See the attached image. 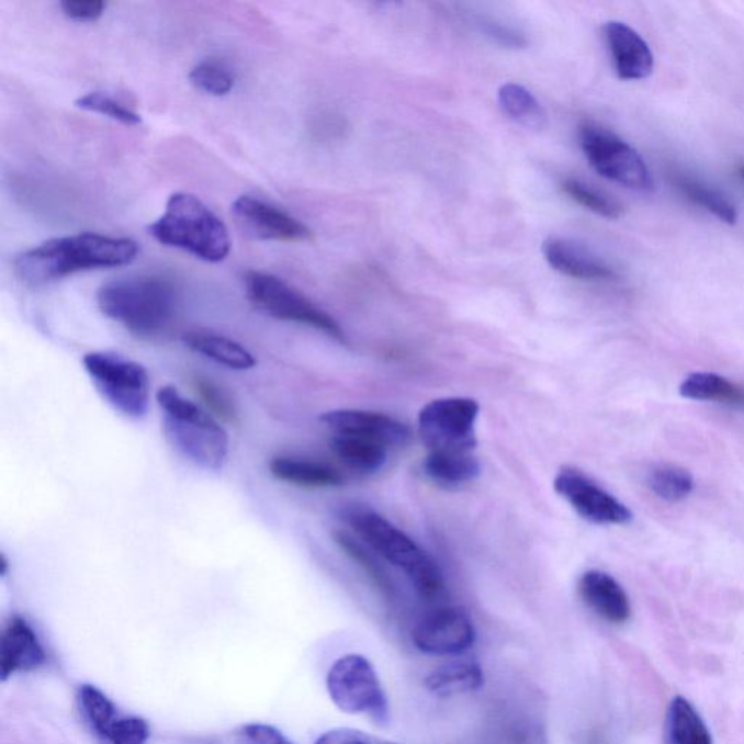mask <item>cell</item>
<instances>
[{
	"label": "cell",
	"mask_w": 744,
	"mask_h": 744,
	"mask_svg": "<svg viewBox=\"0 0 744 744\" xmlns=\"http://www.w3.org/2000/svg\"><path fill=\"white\" fill-rule=\"evenodd\" d=\"M138 245L128 237L98 233L56 237L18 255L13 268L24 284L42 286L80 271L129 266Z\"/></svg>",
	"instance_id": "cell-1"
},
{
	"label": "cell",
	"mask_w": 744,
	"mask_h": 744,
	"mask_svg": "<svg viewBox=\"0 0 744 744\" xmlns=\"http://www.w3.org/2000/svg\"><path fill=\"white\" fill-rule=\"evenodd\" d=\"M166 441L196 467L217 472L228 455V433L204 406L183 396L173 385L156 394Z\"/></svg>",
	"instance_id": "cell-2"
},
{
	"label": "cell",
	"mask_w": 744,
	"mask_h": 744,
	"mask_svg": "<svg viewBox=\"0 0 744 744\" xmlns=\"http://www.w3.org/2000/svg\"><path fill=\"white\" fill-rule=\"evenodd\" d=\"M98 306L108 319L140 338L164 334L177 315V290L161 277L121 278L102 285Z\"/></svg>",
	"instance_id": "cell-3"
},
{
	"label": "cell",
	"mask_w": 744,
	"mask_h": 744,
	"mask_svg": "<svg viewBox=\"0 0 744 744\" xmlns=\"http://www.w3.org/2000/svg\"><path fill=\"white\" fill-rule=\"evenodd\" d=\"M160 245L185 250L201 261L218 263L230 253L226 224L199 199L177 192L166 203L165 213L149 227Z\"/></svg>",
	"instance_id": "cell-4"
},
{
	"label": "cell",
	"mask_w": 744,
	"mask_h": 744,
	"mask_svg": "<svg viewBox=\"0 0 744 744\" xmlns=\"http://www.w3.org/2000/svg\"><path fill=\"white\" fill-rule=\"evenodd\" d=\"M343 519L375 553L402 568L424 599L435 600L443 594V577L437 562L387 519L361 506L345 510Z\"/></svg>",
	"instance_id": "cell-5"
},
{
	"label": "cell",
	"mask_w": 744,
	"mask_h": 744,
	"mask_svg": "<svg viewBox=\"0 0 744 744\" xmlns=\"http://www.w3.org/2000/svg\"><path fill=\"white\" fill-rule=\"evenodd\" d=\"M84 371L101 397L119 414L142 419L150 405L149 372L120 353L89 352L83 358Z\"/></svg>",
	"instance_id": "cell-6"
},
{
	"label": "cell",
	"mask_w": 744,
	"mask_h": 744,
	"mask_svg": "<svg viewBox=\"0 0 744 744\" xmlns=\"http://www.w3.org/2000/svg\"><path fill=\"white\" fill-rule=\"evenodd\" d=\"M244 280L250 303L273 319L311 326L339 342H347L339 323L289 282L261 271H248Z\"/></svg>",
	"instance_id": "cell-7"
},
{
	"label": "cell",
	"mask_w": 744,
	"mask_h": 744,
	"mask_svg": "<svg viewBox=\"0 0 744 744\" xmlns=\"http://www.w3.org/2000/svg\"><path fill=\"white\" fill-rule=\"evenodd\" d=\"M327 692L340 711L369 717L376 724H387L390 707L379 675L369 658L348 654L331 665L326 678Z\"/></svg>",
	"instance_id": "cell-8"
},
{
	"label": "cell",
	"mask_w": 744,
	"mask_h": 744,
	"mask_svg": "<svg viewBox=\"0 0 744 744\" xmlns=\"http://www.w3.org/2000/svg\"><path fill=\"white\" fill-rule=\"evenodd\" d=\"M579 143L587 161L600 177L638 192L653 190L652 173L638 150L617 134L596 124H584Z\"/></svg>",
	"instance_id": "cell-9"
},
{
	"label": "cell",
	"mask_w": 744,
	"mask_h": 744,
	"mask_svg": "<svg viewBox=\"0 0 744 744\" xmlns=\"http://www.w3.org/2000/svg\"><path fill=\"white\" fill-rule=\"evenodd\" d=\"M480 406L474 398H438L419 414L420 438L429 452H474Z\"/></svg>",
	"instance_id": "cell-10"
},
{
	"label": "cell",
	"mask_w": 744,
	"mask_h": 744,
	"mask_svg": "<svg viewBox=\"0 0 744 744\" xmlns=\"http://www.w3.org/2000/svg\"><path fill=\"white\" fill-rule=\"evenodd\" d=\"M554 491L591 523L624 526L633 519V512L622 501L579 470L563 469L555 476Z\"/></svg>",
	"instance_id": "cell-11"
},
{
	"label": "cell",
	"mask_w": 744,
	"mask_h": 744,
	"mask_svg": "<svg viewBox=\"0 0 744 744\" xmlns=\"http://www.w3.org/2000/svg\"><path fill=\"white\" fill-rule=\"evenodd\" d=\"M412 639L416 649L430 656H459L476 641V629L463 609L442 607L416 624Z\"/></svg>",
	"instance_id": "cell-12"
},
{
	"label": "cell",
	"mask_w": 744,
	"mask_h": 744,
	"mask_svg": "<svg viewBox=\"0 0 744 744\" xmlns=\"http://www.w3.org/2000/svg\"><path fill=\"white\" fill-rule=\"evenodd\" d=\"M232 213L255 239L289 244L313 239V233L306 224L255 196H239L232 205Z\"/></svg>",
	"instance_id": "cell-13"
},
{
	"label": "cell",
	"mask_w": 744,
	"mask_h": 744,
	"mask_svg": "<svg viewBox=\"0 0 744 744\" xmlns=\"http://www.w3.org/2000/svg\"><path fill=\"white\" fill-rule=\"evenodd\" d=\"M320 420L334 435L367 439L385 448L405 446L412 437L410 429L401 420L376 412L330 410Z\"/></svg>",
	"instance_id": "cell-14"
},
{
	"label": "cell",
	"mask_w": 744,
	"mask_h": 744,
	"mask_svg": "<svg viewBox=\"0 0 744 744\" xmlns=\"http://www.w3.org/2000/svg\"><path fill=\"white\" fill-rule=\"evenodd\" d=\"M549 266L563 275L582 281H613L616 268L594 250L567 237L551 236L542 244Z\"/></svg>",
	"instance_id": "cell-15"
},
{
	"label": "cell",
	"mask_w": 744,
	"mask_h": 744,
	"mask_svg": "<svg viewBox=\"0 0 744 744\" xmlns=\"http://www.w3.org/2000/svg\"><path fill=\"white\" fill-rule=\"evenodd\" d=\"M604 37L611 54L618 78L622 80H643L653 74L654 56L652 48L638 31L620 21H609L604 25Z\"/></svg>",
	"instance_id": "cell-16"
},
{
	"label": "cell",
	"mask_w": 744,
	"mask_h": 744,
	"mask_svg": "<svg viewBox=\"0 0 744 744\" xmlns=\"http://www.w3.org/2000/svg\"><path fill=\"white\" fill-rule=\"evenodd\" d=\"M46 662V652L37 633L24 617L15 616L4 627L0 641V675L2 680L12 675L38 669Z\"/></svg>",
	"instance_id": "cell-17"
},
{
	"label": "cell",
	"mask_w": 744,
	"mask_h": 744,
	"mask_svg": "<svg viewBox=\"0 0 744 744\" xmlns=\"http://www.w3.org/2000/svg\"><path fill=\"white\" fill-rule=\"evenodd\" d=\"M488 744H549L544 721L522 703H504L488 720Z\"/></svg>",
	"instance_id": "cell-18"
},
{
	"label": "cell",
	"mask_w": 744,
	"mask_h": 744,
	"mask_svg": "<svg viewBox=\"0 0 744 744\" xmlns=\"http://www.w3.org/2000/svg\"><path fill=\"white\" fill-rule=\"evenodd\" d=\"M584 602L611 624H624L631 617L629 595L611 575L600 571L586 572L579 582Z\"/></svg>",
	"instance_id": "cell-19"
},
{
	"label": "cell",
	"mask_w": 744,
	"mask_h": 744,
	"mask_svg": "<svg viewBox=\"0 0 744 744\" xmlns=\"http://www.w3.org/2000/svg\"><path fill=\"white\" fill-rule=\"evenodd\" d=\"M269 472L280 482L298 487L329 488L343 484L342 473L323 461L278 455L269 461Z\"/></svg>",
	"instance_id": "cell-20"
},
{
	"label": "cell",
	"mask_w": 744,
	"mask_h": 744,
	"mask_svg": "<svg viewBox=\"0 0 744 744\" xmlns=\"http://www.w3.org/2000/svg\"><path fill=\"white\" fill-rule=\"evenodd\" d=\"M183 343L191 351L230 370H252L258 364L253 353L246 349L244 345L227 338V336L213 334V331H188L183 335Z\"/></svg>",
	"instance_id": "cell-21"
},
{
	"label": "cell",
	"mask_w": 744,
	"mask_h": 744,
	"mask_svg": "<svg viewBox=\"0 0 744 744\" xmlns=\"http://www.w3.org/2000/svg\"><path fill=\"white\" fill-rule=\"evenodd\" d=\"M679 393L689 401L720 403L744 410V385L715 372H692L685 376Z\"/></svg>",
	"instance_id": "cell-22"
},
{
	"label": "cell",
	"mask_w": 744,
	"mask_h": 744,
	"mask_svg": "<svg viewBox=\"0 0 744 744\" xmlns=\"http://www.w3.org/2000/svg\"><path fill=\"white\" fill-rule=\"evenodd\" d=\"M484 684L482 666L476 661H454L437 667L426 676L425 685L438 697L476 692Z\"/></svg>",
	"instance_id": "cell-23"
},
{
	"label": "cell",
	"mask_w": 744,
	"mask_h": 744,
	"mask_svg": "<svg viewBox=\"0 0 744 744\" xmlns=\"http://www.w3.org/2000/svg\"><path fill=\"white\" fill-rule=\"evenodd\" d=\"M665 744H712L710 730L695 711L691 702L684 697H675L666 714Z\"/></svg>",
	"instance_id": "cell-24"
},
{
	"label": "cell",
	"mask_w": 744,
	"mask_h": 744,
	"mask_svg": "<svg viewBox=\"0 0 744 744\" xmlns=\"http://www.w3.org/2000/svg\"><path fill=\"white\" fill-rule=\"evenodd\" d=\"M670 181L685 199L711 213L720 222L730 224V226L737 223V208L734 207L728 196L721 194L715 188L707 185L691 174L679 172V170L670 172Z\"/></svg>",
	"instance_id": "cell-25"
},
{
	"label": "cell",
	"mask_w": 744,
	"mask_h": 744,
	"mask_svg": "<svg viewBox=\"0 0 744 744\" xmlns=\"http://www.w3.org/2000/svg\"><path fill=\"white\" fill-rule=\"evenodd\" d=\"M425 473L443 486H460L473 482L480 474L474 452H429L424 463Z\"/></svg>",
	"instance_id": "cell-26"
},
{
	"label": "cell",
	"mask_w": 744,
	"mask_h": 744,
	"mask_svg": "<svg viewBox=\"0 0 744 744\" xmlns=\"http://www.w3.org/2000/svg\"><path fill=\"white\" fill-rule=\"evenodd\" d=\"M331 450L347 467L358 473H375L387 461V448L367 439L334 435Z\"/></svg>",
	"instance_id": "cell-27"
},
{
	"label": "cell",
	"mask_w": 744,
	"mask_h": 744,
	"mask_svg": "<svg viewBox=\"0 0 744 744\" xmlns=\"http://www.w3.org/2000/svg\"><path fill=\"white\" fill-rule=\"evenodd\" d=\"M497 100H499L501 111L522 127L540 132L549 121L544 106L522 84H501L497 92Z\"/></svg>",
	"instance_id": "cell-28"
},
{
	"label": "cell",
	"mask_w": 744,
	"mask_h": 744,
	"mask_svg": "<svg viewBox=\"0 0 744 744\" xmlns=\"http://www.w3.org/2000/svg\"><path fill=\"white\" fill-rule=\"evenodd\" d=\"M645 483L658 499L676 504L694 492L692 474L675 464H657L649 470Z\"/></svg>",
	"instance_id": "cell-29"
},
{
	"label": "cell",
	"mask_w": 744,
	"mask_h": 744,
	"mask_svg": "<svg viewBox=\"0 0 744 744\" xmlns=\"http://www.w3.org/2000/svg\"><path fill=\"white\" fill-rule=\"evenodd\" d=\"M78 706L84 723L98 739L104 736L120 715L114 702L95 685L84 684L79 688Z\"/></svg>",
	"instance_id": "cell-30"
},
{
	"label": "cell",
	"mask_w": 744,
	"mask_h": 744,
	"mask_svg": "<svg viewBox=\"0 0 744 744\" xmlns=\"http://www.w3.org/2000/svg\"><path fill=\"white\" fill-rule=\"evenodd\" d=\"M562 190L568 199L575 201L580 207L589 210L590 213L600 215V217L618 219L624 214V207H622L620 201L608 195L607 192L580 181V179H564Z\"/></svg>",
	"instance_id": "cell-31"
},
{
	"label": "cell",
	"mask_w": 744,
	"mask_h": 744,
	"mask_svg": "<svg viewBox=\"0 0 744 744\" xmlns=\"http://www.w3.org/2000/svg\"><path fill=\"white\" fill-rule=\"evenodd\" d=\"M191 83L212 97H224L235 88L236 76L226 63L205 58L191 70Z\"/></svg>",
	"instance_id": "cell-32"
},
{
	"label": "cell",
	"mask_w": 744,
	"mask_h": 744,
	"mask_svg": "<svg viewBox=\"0 0 744 744\" xmlns=\"http://www.w3.org/2000/svg\"><path fill=\"white\" fill-rule=\"evenodd\" d=\"M473 26L484 38L501 48L522 50V48L528 47L526 33H522L517 26L505 24V22L488 16H474Z\"/></svg>",
	"instance_id": "cell-33"
},
{
	"label": "cell",
	"mask_w": 744,
	"mask_h": 744,
	"mask_svg": "<svg viewBox=\"0 0 744 744\" xmlns=\"http://www.w3.org/2000/svg\"><path fill=\"white\" fill-rule=\"evenodd\" d=\"M75 105L80 110L97 112V114L106 115L108 119L119 121L124 125L142 124V116L136 111L115 101L114 98L104 92H89L79 97Z\"/></svg>",
	"instance_id": "cell-34"
},
{
	"label": "cell",
	"mask_w": 744,
	"mask_h": 744,
	"mask_svg": "<svg viewBox=\"0 0 744 744\" xmlns=\"http://www.w3.org/2000/svg\"><path fill=\"white\" fill-rule=\"evenodd\" d=\"M194 390L204 403L205 409L218 420L235 422L237 419V409L230 394L212 380L196 376L194 380Z\"/></svg>",
	"instance_id": "cell-35"
},
{
	"label": "cell",
	"mask_w": 744,
	"mask_h": 744,
	"mask_svg": "<svg viewBox=\"0 0 744 744\" xmlns=\"http://www.w3.org/2000/svg\"><path fill=\"white\" fill-rule=\"evenodd\" d=\"M336 544L340 546L353 560L360 564L370 577L375 580V584L381 587L387 595L393 594L392 580L388 579V576L385 575L384 568L375 562V559L358 542L353 540L349 533L343 531H338L334 533Z\"/></svg>",
	"instance_id": "cell-36"
},
{
	"label": "cell",
	"mask_w": 744,
	"mask_h": 744,
	"mask_svg": "<svg viewBox=\"0 0 744 744\" xmlns=\"http://www.w3.org/2000/svg\"><path fill=\"white\" fill-rule=\"evenodd\" d=\"M150 737V728L140 717H123L110 725L101 742L104 744H146Z\"/></svg>",
	"instance_id": "cell-37"
},
{
	"label": "cell",
	"mask_w": 744,
	"mask_h": 744,
	"mask_svg": "<svg viewBox=\"0 0 744 744\" xmlns=\"http://www.w3.org/2000/svg\"><path fill=\"white\" fill-rule=\"evenodd\" d=\"M60 8L70 20L89 22L102 16L106 3L102 0H63Z\"/></svg>",
	"instance_id": "cell-38"
},
{
	"label": "cell",
	"mask_w": 744,
	"mask_h": 744,
	"mask_svg": "<svg viewBox=\"0 0 744 744\" xmlns=\"http://www.w3.org/2000/svg\"><path fill=\"white\" fill-rule=\"evenodd\" d=\"M315 744H396V743L380 741V739L369 736V734L360 732V730L335 729L330 730V732L322 734V736L317 739Z\"/></svg>",
	"instance_id": "cell-39"
},
{
	"label": "cell",
	"mask_w": 744,
	"mask_h": 744,
	"mask_svg": "<svg viewBox=\"0 0 744 744\" xmlns=\"http://www.w3.org/2000/svg\"><path fill=\"white\" fill-rule=\"evenodd\" d=\"M241 736L249 744H293L280 730L261 723L245 725Z\"/></svg>",
	"instance_id": "cell-40"
},
{
	"label": "cell",
	"mask_w": 744,
	"mask_h": 744,
	"mask_svg": "<svg viewBox=\"0 0 744 744\" xmlns=\"http://www.w3.org/2000/svg\"><path fill=\"white\" fill-rule=\"evenodd\" d=\"M589 744H605L604 742H600L599 739H594Z\"/></svg>",
	"instance_id": "cell-41"
},
{
	"label": "cell",
	"mask_w": 744,
	"mask_h": 744,
	"mask_svg": "<svg viewBox=\"0 0 744 744\" xmlns=\"http://www.w3.org/2000/svg\"><path fill=\"white\" fill-rule=\"evenodd\" d=\"M741 174H742V178H743V181H744V166H742V168H741Z\"/></svg>",
	"instance_id": "cell-42"
}]
</instances>
